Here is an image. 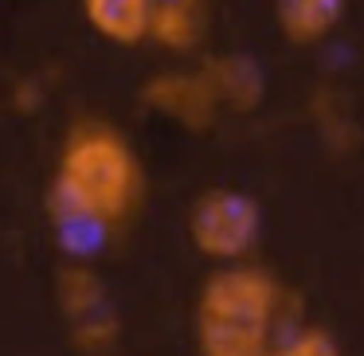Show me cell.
<instances>
[{"mask_svg":"<svg viewBox=\"0 0 364 356\" xmlns=\"http://www.w3.org/2000/svg\"><path fill=\"white\" fill-rule=\"evenodd\" d=\"M79 4L87 28L114 48H137L149 36L153 0H79Z\"/></svg>","mask_w":364,"mask_h":356,"instance_id":"ba28073f","label":"cell"},{"mask_svg":"<svg viewBox=\"0 0 364 356\" xmlns=\"http://www.w3.org/2000/svg\"><path fill=\"white\" fill-rule=\"evenodd\" d=\"M204 79L212 87L220 110H231V114H251L259 110L262 95H267V79H262V67L247 55H212L204 59Z\"/></svg>","mask_w":364,"mask_h":356,"instance_id":"5b68a950","label":"cell"},{"mask_svg":"<svg viewBox=\"0 0 364 356\" xmlns=\"http://www.w3.org/2000/svg\"><path fill=\"white\" fill-rule=\"evenodd\" d=\"M55 293H59V309L67 313V321H79V317L106 306V282L90 262H67L55 278Z\"/></svg>","mask_w":364,"mask_h":356,"instance_id":"9c48e42d","label":"cell"},{"mask_svg":"<svg viewBox=\"0 0 364 356\" xmlns=\"http://www.w3.org/2000/svg\"><path fill=\"white\" fill-rule=\"evenodd\" d=\"M348 0H274V24L286 43L317 48L341 28Z\"/></svg>","mask_w":364,"mask_h":356,"instance_id":"52a82bcc","label":"cell"},{"mask_svg":"<svg viewBox=\"0 0 364 356\" xmlns=\"http://www.w3.org/2000/svg\"><path fill=\"white\" fill-rule=\"evenodd\" d=\"M145 196V168L134 141L106 118H79L59 141L48 188L51 215H87L122 227Z\"/></svg>","mask_w":364,"mask_h":356,"instance_id":"6da1fadb","label":"cell"},{"mask_svg":"<svg viewBox=\"0 0 364 356\" xmlns=\"http://www.w3.org/2000/svg\"><path fill=\"white\" fill-rule=\"evenodd\" d=\"M118 313H114L110 306H102V309H95V313H87V317H79V321H71V340H75V348H82V352H90V356H102V352H110L114 345H118Z\"/></svg>","mask_w":364,"mask_h":356,"instance_id":"8fae6325","label":"cell"},{"mask_svg":"<svg viewBox=\"0 0 364 356\" xmlns=\"http://www.w3.org/2000/svg\"><path fill=\"white\" fill-rule=\"evenodd\" d=\"M259 235H262V212H259V200L247 196V192L215 184V188H204L192 200L188 239L215 266L247 262L251 251L259 247Z\"/></svg>","mask_w":364,"mask_h":356,"instance_id":"3957f363","label":"cell"},{"mask_svg":"<svg viewBox=\"0 0 364 356\" xmlns=\"http://www.w3.org/2000/svg\"><path fill=\"white\" fill-rule=\"evenodd\" d=\"M141 102L153 114L176 122L181 129H212L220 118V102H215L212 87H208L204 71H161L141 87Z\"/></svg>","mask_w":364,"mask_h":356,"instance_id":"277c9868","label":"cell"},{"mask_svg":"<svg viewBox=\"0 0 364 356\" xmlns=\"http://www.w3.org/2000/svg\"><path fill=\"white\" fill-rule=\"evenodd\" d=\"M267 356H345L329 329L321 325H294L270 345Z\"/></svg>","mask_w":364,"mask_h":356,"instance_id":"30bf717a","label":"cell"},{"mask_svg":"<svg viewBox=\"0 0 364 356\" xmlns=\"http://www.w3.org/2000/svg\"><path fill=\"white\" fill-rule=\"evenodd\" d=\"M290 293L255 262L215 266L192 309V340L200 356H267L290 329Z\"/></svg>","mask_w":364,"mask_h":356,"instance_id":"7a4b0ae2","label":"cell"},{"mask_svg":"<svg viewBox=\"0 0 364 356\" xmlns=\"http://www.w3.org/2000/svg\"><path fill=\"white\" fill-rule=\"evenodd\" d=\"M208 36V0H153L149 12V36L161 51L188 55Z\"/></svg>","mask_w":364,"mask_h":356,"instance_id":"8992f818","label":"cell"}]
</instances>
